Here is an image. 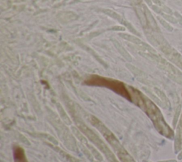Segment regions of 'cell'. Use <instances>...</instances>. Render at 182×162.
Listing matches in <instances>:
<instances>
[{
	"instance_id": "6da1fadb",
	"label": "cell",
	"mask_w": 182,
	"mask_h": 162,
	"mask_svg": "<svg viewBox=\"0 0 182 162\" xmlns=\"http://www.w3.org/2000/svg\"><path fill=\"white\" fill-rule=\"evenodd\" d=\"M14 156L15 162H27L26 159L24 156V150L19 147H14Z\"/></svg>"
},
{
	"instance_id": "7a4b0ae2",
	"label": "cell",
	"mask_w": 182,
	"mask_h": 162,
	"mask_svg": "<svg viewBox=\"0 0 182 162\" xmlns=\"http://www.w3.org/2000/svg\"><path fill=\"white\" fill-rule=\"evenodd\" d=\"M180 110H181V105L179 106L177 109V112H176L175 114V119H174V125H175L176 123L178 121L179 117V113H180Z\"/></svg>"
},
{
	"instance_id": "3957f363",
	"label": "cell",
	"mask_w": 182,
	"mask_h": 162,
	"mask_svg": "<svg viewBox=\"0 0 182 162\" xmlns=\"http://www.w3.org/2000/svg\"><path fill=\"white\" fill-rule=\"evenodd\" d=\"M161 23H163V24H164V26H166V28H167V29L169 30V31H172V28H171V27L169 25V24H167L165 22H164V21H161Z\"/></svg>"
},
{
	"instance_id": "277c9868",
	"label": "cell",
	"mask_w": 182,
	"mask_h": 162,
	"mask_svg": "<svg viewBox=\"0 0 182 162\" xmlns=\"http://www.w3.org/2000/svg\"><path fill=\"white\" fill-rule=\"evenodd\" d=\"M166 18H167V19L169 20L170 21H172L173 23H176V22H177V20L174 19V18H171V17H169V16H166Z\"/></svg>"
},
{
	"instance_id": "5b68a950",
	"label": "cell",
	"mask_w": 182,
	"mask_h": 162,
	"mask_svg": "<svg viewBox=\"0 0 182 162\" xmlns=\"http://www.w3.org/2000/svg\"><path fill=\"white\" fill-rule=\"evenodd\" d=\"M182 159V151H181L178 155V159Z\"/></svg>"
},
{
	"instance_id": "8992f818",
	"label": "cell",
	"mask_w": 182,
	"mask_h": 162,
	"mask_svg": "<svg viewBox=\"0 0 182 162\" xmlns=\"http://www.w3.org/2000/svg\"><path fill=\"white\" fill-rule=\"evenodd\" d=\"M162 162H177V161H176V160H169V161H165Z\"/></svg>"
}]
</instances>
